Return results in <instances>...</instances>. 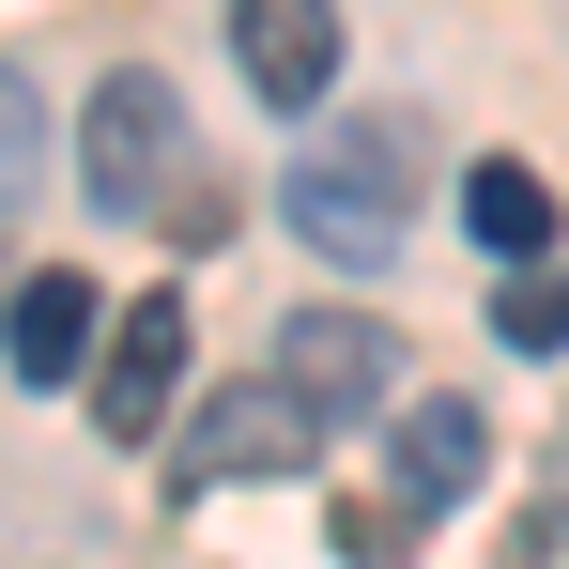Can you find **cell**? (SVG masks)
<instances>
[{
	"label": "cell",
	"mask_w": 569,
	"mask_h": 569,
	"mask_svg": "<svg viewBox=\"0 0 569 569\" xmlns=\"http://www.w3.org/2000/svg\"><path fill=\"white\" fill-rule=\"evenodd\" d=\"M400 200H416V139H400V123H323V139L292 154L278 216L323 262H385V247H400Z\"/></svg>",
	"instance_id": "6da1fadb"
},
{
	"label": "cell",
	"mask_w": 569,
	"mask_h": 569,
	"mask_svg": "<svg viewBox=\"0 0 569 569\" xmlns=\"http://www.w3.org/2000/svg\"><path fill=\"white\" fill-rule=\"evenodd\" d=\"M78 170H93V200L108 216H139V200H170V216H186V123H170V78H139V62H123V78H108L93 93V123H78ZM170 216H154V231H170Z\"/></svg>",
	"instance_id": "7a4b0ae2"
},
{
	"label": "cell",
	"mask_w": 569,
	"mask_h": 569,
	"mask_svg": "<svg viewBox=\"0 0 569 569\" xmlns=\"http://www.w3.org/2000/svg\"><path fill=\"white\" fill-rule=\"evenodd\" d=\"M170 385H186V292H139V308L108 323V355H93V431L139 447V431L170 416Z\"/></svg>",
	"instance_id": "3957f363"
},
{
	"label": "cell",
	"mask_w": 569,
	"mask_h": 569,
	"mask_svg": "<svg viewBox=\"0 0 569 569\" xmlns=\"http://www.w3.org/2000/svg\"><path fill=\"white\" fill-rule=\"evenodd\" d=\"M231 62L262 108H323L339 93V0H231Z\"/></svg>",
	"instance_id": "277c9868"
},
{
	"label": "cell",
	"mask_w": 569,
	"mask_h": 569,
	"mask_svg": "<svg viewBox=\"0 0 569 569\" xmlns=\"http://www.w3.org/2000/svg\"><path fill=\"white\" fill-rule=\"evenodd\" d=\"M278 339H292V355H278V385L308 400V416H370L385 385H400V355H385V323H355V308H292Z\"/></svg>",
	"instance_id": "5b68a950"
},
{
	"label": "cell",
	"mask_w": 569,
	"mask_h": 569,
	"mask_svg": "<svg viewBox=\"0 0 569 569\" xmlns=\"http://www.w3.org/2000/svg\"><path fill=\"white\" fill-rule=\"evenodd\" d=\"M308 400L292 385H231V400H200V431H186V477H292L308 462Z\"/></svg>",
	"instance_id": "8992f818"
},
{
	"label": "cell",
	"mask_w": 569,
	"mask_h": 569,
	"mask_svg": "<svg viewBox=\"0 0 569 569\" xmlns=\"http://www.w3.org/2000/svg\"><path fill=\"white\" fill-rule=\"evenodd\" d=\"M93 339H108V323H93V278L47 262V278L16 292V323H0V370H16V385H78V370H93Z\"/></svg>",
	"instance_id": "52a82bcc"
},
{
	"label": "cell",
	"mask_w": 569,
	"mask_h": 569,
	"mask_svg": "<svg viewBox=\"0 0 569 569\" xmlns=\"http://www.w3.org/2000/svg\"><path fill=\"white\" fill-rule=\"evenodd\" d=\"M462 231L508 262V278H539V247H555V186H539L523 154H477V170H462Z\"/></svg>",
	"instance_id": "ba28073f"
},
{
	"label": "cell",
	"mask_w": 569,
	"mask_h": 569,
	"mask_svg": "<svg viewBox=\"0 0 569 569\" xmlns=\"http://www.w3.org/2000/svg\"><path fill=\"white\" fill-rule=\"evenodd\" d=\"M477 462H492L477 400H416V416H400V508H416V523H431V508H462Z\"/></svg>",
	"instance_id": "9c48e42d"
},
{
	"label": "cell",
	"mask_w": 569,
	"mask_h": 569,
	"mask_svg": "<svg viewBox=\"0 0 569 569\" xmlns=\"http://www.w3.org/2000/svg\"><path fill=\"white\" fill-rule=\"evenodd\" d=\"M492 339H508V355H569V278H555V262L492 292Z\"/></svg>",
	"instance_id": "30bf717a"
},
{
	"label": "cell",
	"mask_w": 569,
	"mask_h": 569,
	"mask_svg": "<svg viewBox=\"0 0 569 569\" xmlns=\"http://www.w3.org/2000/svg\"><path fill=\"white\" fill-rule=\"evenodd\" d=\"M339 555H355V569H370V555H416V508H400V492H385V508L355 492V508H339Z\"/></svg>",
	"instance_id": "8fae6325"
}]
</instances>
